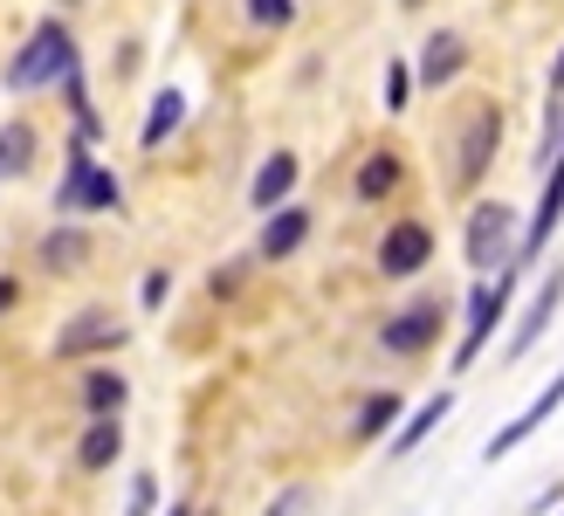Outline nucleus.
Returning a JSON list of instances; mask_svg holds the SVG:
<instances>
[{
    "label": "nucleus",
    "instance_id": "1",
    "mask_svg": "<svg viewBox=\"0 0 564 516\" xmlns=\"http://www.w3.org/2000/svg\"><path fill=\"white\" fill-rule=\"evenodd\" d=\"M517 255H523V241H517V214L502 207V200H496V207H475V214H468V262L482 269V276H489V269L510 276Z\"/></svg>",
    "mask_w": 564,
    "mask_h": 516
},
{
    "label": "nucleus",
    "instance_id": "13",
    "mask_svg": "<svg viewBox=\"0 0 564 516\" xmlns=\"http://www.w3.org/2000/svg\"><path fill=\"white\" fill-rule=\"evenodd\" d=\"M447 407H455V393H434V399H427V407H420V413H413V420L400 427V441H392V454H413V448H420V441H427V434H434V427L447 420Z\"/></svg>",
    "mask_w": 564,
    "mask_h": 516
},
{
    "label": "nucleus",
    "instance_id": "9",
    "mask_svg": "<svg viewBox=\"0 0 564 516\" xmlns=\"http://www.w3.org/2000/svg\"><path fill=\"white\" fill-rule=\"evenodd\" d=\"M434 331H441V297H420L413 310H400V318L386 324V352L413 358V352H427V344H434Z\"/></svg>",
    "mask_w": 564,
    "mask_h": 516
},
{
    "label": "nucleus",
    "instance_id": "21",
    "mask_svg": "<svg viewBox=\"0 0 564 516\" xmlns=\"http://www.w3.org/2000/svg\"><path fill=\"white\" fill-rule=\"evenodd\" d=\"M28 159H35V131L8 125V131H0V172H28Z\"/></svg>",
    "mask_w": 564,
    "mask_h": 516
},
{
    "label": "nucleus",
    "instance_id": "24",
    "mask_svg": "<svg viewBox=\"0 0 564 516\" xmlns=\"http://www.w3.org/2000/svg\"><path fill=\"white\" fill-rule=\"evenodd\" d=\"M165 297H173V276H165V269H152V276H145V310H159Z\"/></svg>",
    "mask_w": 564,
    "mask_h": 516
},
{
    "label": "nucleus",
    "instance_id": "27",
    "mask_svg": "<svg viewBox=\"0 0 564 516\" xmlns=\"http://www.w3.org/2000/svg\"><path fill=\"white\" fill-rule=\"evenodd\" d=\"M14 303V282H0V310H8Z\"/></svg>",
    "mask_w": 564,
    "mask_h": 516
},
{
    "label": "nucleus",
    "instance_id": "28",
    "mask_svg": "<svg viewBox=\"0 0 564 516\" xmlns=\"http://www.w3.org/2000/svg\"><path fill=\"white\" fill-rule=\"evenodd\" d=\"M173 516H200V509H193V503H173Z\"/></svg>",
    "mask_w": 564,
    "mask_h": 516
},
{
    "label": "nucleus",
    "instance_id": "6",
    "mask_svg": "<svg viewBox=\"0 0 564 516\" xmlns=\"http://www.w3.org/2000/svg\"><path fill=\"white\" fill-rule=\"evenodd\" d=\"M110 344H124V324L110 318V310H83L55 331V358H83V352H110Z\"/></svg>",
    "mask_w": 564,
    "mask_h": 516
},
{
    "label": "nucleus",
    "instance_id": "2",
    "mask_svg": "<svg viewBox=\"0 0 564 516\" xmlns=\"http://www.w3.org/2000/svg\"><path fill=\"white\" fill-rule=\"evenodd\" d=\"M69 69H76V55H69L63 21H42V28H35V42H28L14 63H8V90H42L48 76H69Z\"/></svg>",
    "mask_w": 564,
    "mask_h": 516
},
{
    "label": "nucleus",
    "instance_id": "23",
    "mask_svg": "<svg viewBox=\"0 0 564 516\" xmlns=\"http://www.w3.org/2000/svg\"><path fill=\"white\" fill-rule=\"evenodd\" d=\"M152 496H159V482L138 475V482H131V516H152Z\"/></svg>",
    "mask_w": 564,
    "mask_h": 516
},
{
    "label": "nucleus",
    "instance_id": "25",
    "mask_svg": "<svg viewBox=\"0 0 564 516\" xmlns=\"http://www.w3.org/2000/svg\"><path fill=\"white\" fill-rule=\"evenodd\" d=\"M406 104V69H386V110Z\"/></svg>",
    "mask_w": 564,
    "mask_h": 516
},
{
    "label": "nucleus",
    "instance_id": "19",
    "mask_svg": "<svg viewBox=\"0 0 564 516\" xmlns=\"http://www.w3.org/2000/svg\"><path fill=\"white\" fill-rule=\"evenodd\" d=\"M392 420H400V393H379V399H365V413H358L351 434H358V441H372V434H386Z\"/></svg>",
    "mask_w": 564,
    "mask_h": 516
},
{
    "label": "nucleus",
    "instance_id": "7",
    "mask_svg": "<svg viewBox=\"0 0 564 516\" xmlns=\"http://www.w3.org/2000/svg\"><path fill=\"white\" fill-rule=\"evenodd\" d=\"M557 407H564V372H557V379H551V386H544L538 399H530V407H523V413H517L510 427H496V441H489V462H502V454H510V448H523V441L538 434V427H544V420H551Z\"/></svg>",
    "mask_w": 564,
    "mask_h": 516
},
{
    "label": "nucleus",
    "instance_id": "11",
    "mask_svg": "<svg viewBox=\"0 0 564 516\" xmlns=\"http://www.w3.org/2000/svg\"><path fill=\"white\" fill-rule=\"evenodd\" d=\"M303 235H310V214L303 207H275V221L262 227V255H269V262H282V255H296Z\"/></svg>",
    "mask_w": 564,
    "mask_h": 516
},
{
    "label": "nucleus",
    "instance_id": "16",
    "mask_svg": "<svg viewBox=\"0 0 564 516\" xmlns=\"http://www.w3.org/2000/svg\"><path fill=\"white\" fill-rule=\"evenodd\" d=\"M392 186H400V159H392V152H372L358 165V200H386Z\"/></svg>",
    "mask_w": 564,
    "mask_h": 516
},
{
    "label": "nucleus",
    "instance_id": "22",
    "mask_svg": "<svg viewBox=\"0 0 564 516\" xmlns=\"http://www.w3.org/2000/svg\"><path fill=\"white\" fill-rule=\"evenodd\" d=\"M290 14H296L290 0H248V21H262V28H282Z\"/></svg>",
    "mask_w": 564,
    "mask_h": 516
},
{
    "label": "nucleus",
    "instance_id": "10",
    "mask_svg": "<svg viewBox=\"0 0 564 516\" xmlns=\"http://www.w3.org/2000/svg\"><path fill=\"white\" fill-rule=\"evenodd\" d=\"M557 297H564V269H551V276H544V290H538V303L523 310V324H517V337H510V358H523L530 344H538V337L551 331V318H557Z\"/></svg>",
    "mask_w": 564,
    "mask_h": 516
},
{
    "label": "nucleus",
    "instance_id": "12",
    "mask_svg": "<svg viewBox=\"0 0 564 516\" xmlns=\"http://www.w3.org/2000/svg\"><path fill=\"white\" fill-rule=\"evenodd\" d=\"M118 448H124V427H118V420H90V434H83L76 462H83V469H110V462H118Z\"/></svg>",
    "mask_w": 564,
    "mask_h": 516
},
{
    "label": "nucleus",
    "instance_id": "18",
    "mask_svg": "<svg viewBox=\"0 0 564 516\" xmlns=\"http://www.w3.org/2000/svg\"><path fill=\"white\" fill-rule=\"evenodd\" d=\"M290 186H296V159H290V152H275V159L256 172V207H275V200L290 193Z\"/></svg>",
    "mask_w": 564,
    "mask_h": 516
},
{
    "label": "nucleus",
    "instance_id": "30",
    "mask_svg": "<svg viewBox=\"0 0 564 516\" xmlns=\"http://www.w3.org/2000/svg\"><path fill=\"white\" fill-rule=\"evenodd\" d=\"M63 8H76V0H63Z\"/></svg>",
    "mask_w": 564,
    "mask_h": 516
},
{
    "label": "nucleus",
    "instance_id": "15",
    "mask_svg": "<svg viewBox=\"0 0 564 516\" xmlns=\"http://www.w3.org/2000/svg\"><path fill=\"white\" fill-rule=\"evenodd\" d=\"M83 407H90L97 420H118V407H124V379H118V372H90V379H83Z\"/></svg>",
    "mask_w": 564,
    "mask_h": 516
},
{
    "label": "nucleus",
    "instance_id": "3",
    "mask_svg": "<svg viewBox=\"0 0 564 516\" xmlns=\"http://www.w3.org/2000/svg\"><path fill=\"white\" fill-rule=\"evenodd\" d=\"M502 146V110L496 104H468L462 110V159H455V186H475L482 180L489 152Z\"/></svg>",
    "mask_w": 564,
    "mask_h": 516
},
{
    "label": "nucleus",
    "instance_id": "14",
    "mask_svg": "<svg viewBox=\"0 0 564 516\" xmlns=\"http://www.w3.org/2000/svg\"><path fill=\"white\" fill-rule=\"evenodd\" d=\"M455 69H462V35H434L427 55H420V83H434V90H441Z\"/></svg>",
    "mask_w": 564,
    "mask_h": 516
},
{
    "label": "nucleus",
    "instance_id": "17",
    "mask_svg": "<svg viewBox=\"0 0 564 516\" xmlns=\"http://www.w3.org/2000/svg\"><path fill=\"white\" fill-rule=\"evenodd\" d=\"M180 118H186V97H180V90L152 97V118H145V152H152V146H165V138L180 131Z\"/></svg>",
    "mask_w": 564,
    "mask_h": 516
},
{
    "label": "nucleus",
    "instance_id": "5",
    "mask_svg": "<svg viewBox=\"0 0 564 516\" xmlns=\"http://www.w3.org/2000/svg\"><path fill=\"white\" fill-rule=\"evenodd\" d=\"M55 207H63V214H76V207H118V180H110L104 165H90L83 152H69V180H63V193H55Z\"/></svg>",
    "mask_w": 564,
    "mask_h": 516
},
{
    "label": "nucleus",
    "instance_id": "20",
    "mask_svg": "<svg viewBox=\"0 0 564 516\" xmlns=\"http://www.w3.org/2000/svg\"><path fill=\"white\" fill-rule=\"evenodd\" d=\"M83 255H90V248H83V235H76V227H55V235L42 241V262H48V269H76Z\"/></svg>",
    "mask_w": 564,
    "mask_h": 516
},
{
    "label": "nucleus",
    "instance_id": "29",
    "mask_svg": "<svg viewBox=\"0 0 564 516\" xmlns=\"http://www.w3.org/2000/svg\"><path fill=\"white\" fill-rule=\"evenodd\" d=\"M406 8H420V0H406Z\"/></svg>",
    "mask_w": 564,
    "mask_h": 516
},
{
    "label": "nucleus",
    "instance_id": "26",
    "mask_svg": "<svg viewBox=\"0 0 564 516\" xmlns=\"http://www.w3.org/2000/svg\"><path fill=\"white\" fill-rule=\"evenodd\" d=\"M551 90H564V55H557V63H551Z\"/></svg>",
    "mask_w": 564,
    "mask_h": 516
},
{
    "label": "nucleus",
    "instance_id": "4",
    "mask_svg": "<svg viewBox=\"0 0 564 516\" xmlns=\"http://www.w3.org/2000/svg\"><path fill=\"white\" fill-rule=\"evenodd\" d=\"M502 303H510V276H496V282H482V290L468 297V331H462V352H455L462 372L482 358V344H489V331H496V318H502Z\"/></svg>",
    "mask_w": 564,
    "mask_h": 516
},
{
    "label": "nucleus",
    "instance_id": "8",
    "mask_svg": "<svg viewBox=\"0 0 564 516\" xmlns=\"http://www.w3.org/2000/svg\"><path fill=\"white\" fill-rule=\"evenodd\" d=\"M427 255H434V235H427L420 221H400V227L379 241V269H386V276H420V269H427Z\"/></svg>",
    "mask_w": 564,
    "mask_h": 516
}]
</instances>
